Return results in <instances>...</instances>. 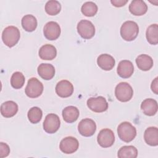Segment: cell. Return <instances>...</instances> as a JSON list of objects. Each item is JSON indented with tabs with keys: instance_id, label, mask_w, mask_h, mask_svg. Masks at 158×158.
Segmentation results:
<instances>
[{
	"instance_id": "6da1fadb",
	"label": "cell",
	"mask_w": 158,
	"mask_h": 158,
	"mask_svg": "<svg viewBox=\"0 0 158 158\" xmlns=\"http://www.w3.org/2000/svg\"><path fill=\"white\" fill-rule=\"evenodd\" d=\"M138 33L139 27L134 21H126L121 26L120 35L127 41L134 40L137 37Z\"/></svg>"
},
{
	"instance_id": "7a4b0ae2",
	"label": "cell",
	"mask_w": 158,
	"mask_h": 158,
	"mask_svg": "<svg viewBox=\"0 0 158 158\" xmlns=\"http://www.w3.org/2000/svg\"><path fill=\"white\" fill-rule=\"evenodd\" d=\"M20 37V31L15 26L7 27L4 29L2 33V41L9 48L14 46L19 42Z\"/></svg>"
},
{
	"instance_id": "3957f363",
	"label": "cell",
	"mask_w": 158,
	"mask_h": 158,
	"mask_svg": "<svg viewBox=\"0 0 158 158\" xmlns=\"http://www.w3.org/2000/svg\"><path fill=\"white\" fill-rule=\"evenodd\" d=\"M117 133L122 141L129 143L133 140L136 136V129L130 122H123L118 126Z\"/></svg>"
},
{
	"instance_id": "277c9868",
	"label": "cell",
	"mask_w": 158,
	"mask_h": 158,
	"mask_svg": "<svg viewBox=\"0 0 158 158\" xmlns=\"http://www.w3.org/2000/svg\"><path fill=\"white\" fill-rule=\"evenodd\" d=\"M115 95L120 102H128L132 98L133 89L128 83L120 82L115 88Z\"/></svg>"
},
{
	"instance_id": "5b68a950",
	"label": "cell",
	"mask_w": 158,
	"mask_h": 158,
	"mask_svg": "<svg viewBox=\"0 0 158 158\" xmlns=\"http://www.w3.org/2000/svg\"><path fill=\"white\" fill-rule=\"evenodd\" d=\"M43 85L36 78H31L27 83L25 91L30 98H36L41 95L43 91Z\"/></svg>"
},
{
	"instance_id": "8992f818",
	"label": "cell",
	"mask_w": 158,
	"mask_h": 158,
	"mask_svg": "<svg viewBox=\"0 0 158 158\" xmlns=\"http://www.w3.org/2000/svg\"><path fill=\"white\" fill-rule=\"evenodd\" d=\"M77 31L81 38L89 40L94 36L95 27L91 21L81 20L77 25Z\"/></svg>"
},
{
	"instance_id": "52a82bcc",
	"label": "cell",
	"mask_w": 158,
	"mask_h": 158,
	"mask_svg": "<svg viewBox=\"0 0 158 158\" xmlns=\"http://www.w3.org/2000/svg\"><path fill=\"white\" fill-rule=\"evenodd\" d=\"M86 104L91 110L97 113L103 112L108 109V103L106 98L101 96L89 98Z\"/></svg>"
},
{
	"instance_id": "ba28073f",
	"label": "cell",
	"mask_w": 158,
	"mask_h": 158,
	"mask_svg": "<svg viewBox=\"0 0 158 158\" xmlns=\"http://www.w3.org/2000/svg\"><path fill=\"white\" fill-rule=\"evenodd\" d=\"M60 121L59 116L55 114H48L43 122L44 130L49 134L56 133L59 128Z\"/></svg>"
},
{
	"instance_id": "9c48e42d",
	"label": "cell",
	"mask_w": 158,
	"mask_h": 158,
	"mask_svg": "<svg viewBox=\"0 0 158 158\" xmlns=\"http://www.w3.org/2000/svg\"><path fill=\"white\" fill-rule=\"evenodd\" d=\"M78 130L80 135L85 137L93 135L96 130V125L94 121L91 118H84L78 125Z\"/></svg>"
},
{
	"instance_id": "30bf717a",
	"label": "cell",
	"mask_w": 158,
	"mask_h": 158,
	"mask_svg": "<svg viewBox=\"0 0 158 158\" xmlns=\"http://www.w3.org/2000/svg\"><path fill=\"white\" fill-rule=\"evenodd\" d=\"M97 141L99 145L102 148H109L112 146L115 141V135L114 132L109 128L101 130L98 135Z\"/></svg>"
},
{
	"instance_id": "8fae6325",
	"label": "cell",
	"mask_w": 158,
	"mask_h": 158,
	"mask_svg": "<svg viewBox=\"0 0 158 158\" xmlns=\"http://www.w3.org/2000/svg\"><path fill=\"white\" fill-rule=\"evenodd\" d=\"M61 30L59 25L54 21L46 23L43 28V33L45 38L48 40H56L60 35Z\"/></svg>"
},
{
	"instance_id": "7c38bea8",
	"label": "cell",
	"mask_w": 158,
	"mask_h": 158,
	"mask_svg": "<svg viewBox=\"0 0 158 158\" xmlns=\"http://www.w3.org/2000/svg\"><path fill=\"white\" fill-rule=\"evenodd\" d=\"M79 147L78 140L72 136H67L62 139L59 144L60 150L64 154L74 153Z\"/></svg>"
},
{
	"instance_id": "4fadbf2b",
	"label": "cell",
	"mask_w": 158,
	"mask_h": 158,
	"mask_svg": "<svg viewBox=\"0 0 158 158\" xmlns=\"http://www.w3.org/2000/svg\"><path fill=\"white\" fill-rule=\"evenodd\" d=\"M73 86L68 80H61L56 86V93L60 98H68L73 94Z\"/></svg>"
},
{
	"instance_id": "5bb4252c",
	"label": "cell",
	"mask_w": 158,
	"mask_h": 158,
	"mask_svg": "<svg viewBox=\"0 0 158 158\" xmlns=\"http://www.w3.org/2000/svg\"><path fill=\"white\" fill-rule=\"evenodd\" d=\"M134 72V67L133 63L128 60H121L117 66V74L123 78H128L130 77Z\"/></svg>"
},
{
	"instance_id": "9a60e30c",
	"label": "cell",
	"mask_w": 158,
	"mask_h": 158,
	"mask_svg": "<svg viewBox=\"0 0 158 158\" xmlns=\"http://www.w3.org/2000/svg\"><path fill=\"white\" fill-rule=\"evenodd\" d=\"M141 109L145 115L148 116H153L157 112V102L154 99H146L141 102Z\"/></svg>"
},
{
	"instance_id": "2e32d148",
	"label": "cell",
	"mask_w": 158,
	"mask_h": 158,
	"mask_svg": "<svg viewBox=\"0 0 158 158\" xmlns=\"http://www.w3.org/2000/svg\"><path fill=\"white\" fill-rule=\"evenodd\" d=\"M18 105L13 101H7L1 106V114L6 118L14 116L18 111Z\"/></svg>"
},
{
	"instance_id": "e0dca14e",
	"label": "cell",
	"mask_w": 158,
	"mask_h": 158,
	"mask_svg": "<svg viewBox=\"0 0 158 158\" xmlns=\"http://www.w3.org/2000/svg\"><path fill=\"white\" fill-rule=\"evenodd\" d=\"M114 58L107 54H102L99 56L97 59V64L98 66L102 70L106 71L110 70L115 65Z\"/></svg>"
},
{
	"instance_id": "ac0fdd59",
	"label": "cell",
	"mask_w": 158,
	"mask_h": 158,
	"mask_svg": "<svg viewBox=\"0 0 158 158\" xmlns=\"http://www.w3.org/2000/svg\"><path fill=\"white\" fill-rule=\"evenodd\" d=\"M38 75L45 80L52 79L55 75L54 67L51 64L42 63L38 67Z\"/></svg>"
},
{
	"instance_id": "d6986e66",
	"label": "cell",
	"mask_w": 158,
	"mask_h": 158,
	"mask_svg": "<svg viewBox=\"0 0 158 158\" xmlns=\"http://www.w3.org/2000/svg\"><path fill=\"white\" fill-rule=\"evenodd\" d=\"M129 10L134 15H143L146 13L148 6L142 0H134L131 2L129 6Z\"/></svg>"
},
{
	"instance_id": "ffe728a7",
	"label": "cell",
	"mask_w": 158,
	"mask_h": 158,
	"mask_svg": "<svg viewBox=\"0 0 158 158\" xmlns=\"http://www.w3.org/2000/svg\"><path fill=\"white\" fill-rule=\"evenodd\" d=\"M38 54L41 59L51 60L56 57L57 50L53 45L46 44L40 48Z\"/></svg>"
},
{
	"instance_id": "44dd1931",
	"label": "cell",
	"mask_w": 158,
	"mask_h": 158,
	"mask_svg": "<svg viewBox=\"0 0 158 158\" xmlns=\"http://www.w3.org/2000/svg\"><path fill=\"white\" fill-rule=\"evenodd\" d=\"M145 142L149 146L158 145V129L156 127H150L146 129L144 133Z\"/></svg>"
},
{
	"instance_id": "7402d4cb",
	"label": "cell",
	"mask_w": 158,
	"mask_h": 158,
	"mask_svg": "<svg viewBox=\"0 0 158 158\" xmlns=\"http://www.w3.org/2000/svg\"><path fill=\"white\" fill-rule=\"evenodd\" d=\"M62 117L63 119L67 123H73L75 122L80 115L79 110L77 107L70 106L65 107L62 110Z\"/></svg>"
},
{
	"instance_id": "603a6c76",
	"label": "cell",
	"mask_w": 158,
	"mask_h": 158,
	"mask_svg": "<svg viewBox=\"0 0 158 158\" xmlns=\"http://www.w3.org/2000/svg\"><path fill=\"white\" fill-rule=\"evenodd\" d=\"M136 64L138 67L143 71H148L153 66V59L147 54H140L136 59Z\"/></svg>"
},
{
	"instance_id": "cb8c5ba5",
	"label": "cell",
	"mask_w": 158,
	"mask_h": 158,
	"mask_svg": "<svg viewBox=\"0 0 158 158\" xmlns=\"http://www.w3.org/2000/svg\"><path fill=\"white\" fill-rule=\"evenodd\" d=\"M37 24V20L33 15H25L22 19V26L27 31H33L36 28Z\"/></svg>"
},
{
	"instance_id": "d4e9b609",
	"label": "cell",
	"mask_w": 158,
	"mask_h": 158,
	"mask_svg": "<svg viewBox=\"0 0 158 158\" xmlns=\"http://www.w3.org/2000/svg\"><path fill=\"white\" fill-rule=\"evenodd\" d=\"M146 40L149 43L156 45L158 43V25L156 23L149 25L146 32Z\"/></svg>"
},
{
	"instance_id": "484cf974",
	"label": "cell",
	"mask_w": 158,
	"mask_h": 158,
	"mask_svg": "<svg viewBox=\"0 0 158 158\" xmlns=\"http://www.w3.org/2000/svg\"><path fill=\"white\" fill-rule=\"evenodd\" d=\"M117 156L119 158H136L138 150L133 146H124L118 151Z\"/></svg>"
},
{
	"instance_id": "4316f807",
	"label": "cell",
	"mask_w": 158,
	"mask_h": 158,
	"mask_svg": "<svg viewBox=\"0 0 158 158\" xmlns=\"http://www.w3.org/2000/svg\"><path fill=\"white\" fill-rule=\"evenodd\" d=\"M81 11L82 14L86 17H93L98 12V6L92 1L86 2L82 5Z\"/></svg>"
},
{
	"instance_id": "83f0119b",
	"label": "cell",
	"mask_w": 158,
	"mask_h": 158,
	"mask_svg": "<svg viewBox=\"0 0 158 158\" xmlns=\"http://www.w3.org/2000/svg\"><path fill=\"white\" fill-rule=\"evenodd\" d=\"M61 10V5L59 1L56 0L49 1L46 3L45 11L49 15H56Z\"/></svg>"
},
{
	"instance_id": "f1b7e54d",
	"label": "cell",
	"mask_w": 158,
	"mask_h": 158,
	"mask_svg": "<svg viewBox=\"0 0 158 158\" xmlns=\"http://www.w3.org/2000/svg\"><path fill=\"white\" fill-rule=\"evenodd\" d=\"M25 81V77L22 72H15L11 76L10 84L15 89L21 88L24 85Z\"/></svg>"
},
{
	"instance_id": "f546056e",
	"label": "cell",
	"mask_w": 158,
	"mask_h": 158,
	"mask_svg": "<svg viewBox=\"0 0 158 158\" xmlns=\"http://www.w3.org/2000/svg\"><path fill=\"white\" fill-rule=\"evenodd\" d=\"M28 118L32 123H38L42 118L43 112L41 109L38 107H33L28 112Z\"/></svg>"
},
{
	"instance_id": "4dcf8cb0",
	"label": "cell",
	"mask_w": 158,
	"mask_h": 158,
	"mask_svg": "<svg viewBox=\"0 0 158 158\" xmlns=\"http://www.w3.org/2000/svg\"><path fill=\"white\" fill-rule=\"evenodd\" d=\"M10 153L9 146L3 142L0 143V157L3 158L7 157Z\"/></svg>"
},
{
	"instance_id": "1f68e13d",
	"label": "cell",
	"mask_w": 158,
	"mask_h": 158,
	"mask_svg": "<svg viewBox=\"0 0 158 158\" xmlns=\"http://www.w3.org/2000/svg\"><path fill=\"white\" fill-rule=\"evenodd\" d=\"M110 2L113 6L117 7H120L124 6L128 2V1L127 0H111Z\"/></svg>"
},
{
	"instance_id": "d6a6232c",
	"label": "cell",
	"mask_w": 158,
	"mask_h": 158,
	"mask_svg": "<svg viewBox=\"0 0 158 158\" xmlns=\"http://www.w3.org/2000/svg\"><path fill=\"white\" fill-rule=\"evenodd\" d=\"M151 90L156 94H157L158 92V78L156 77L152 81L151 85Z\"/></svg>"
}]
</instances>
